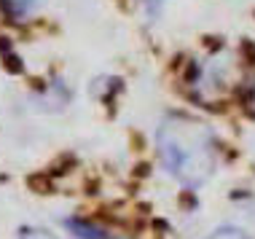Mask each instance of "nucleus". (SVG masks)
Here are the masks:
<instances>
[{
	"label": "nucleus",
	"mask_w": 255,
	"mask_h": 239,
	"mask_svg": "<svg viewBox=\"0 0 255 239\" xmlns=\"http://www.w3.org/2000/svg\"><path fill=\"white\" fill-rule=\"evenodd\" d=\"M161 169L177 186L202 188L215 177L220 167V142L207 121L191 113H167L153 134Z\"/></svg>",
	"instance_id": "nucleus-1"
},
{
	"label": "nucleus",
	"mask_w": 255,
	"mask_h": 239,
	"mask_svg": "<svg viewBox=\"0 0 255 239\" xmlns=\"http://www.w3.org/2000/svg\"><path fill=\"white\" fill-rule=\"evenodd\" d=\"M234 76V65L226 54H212L207 59H199L191 67V86L199 97H215L226 92Z\"/></svg>",
	"instance_id": "nucleus-2"
},
{
	"label": "nucleus",
	"mask_w": 255,
	"mask_h": 239,
	"mask_svg": "<svg viewBox=\"0 0 255 239\" xmlns=\"http://www.w3.org/2000/svg\"><path fill=\"white\" fill-rule=\"evenodd\" d=\"M65 231L73 239H121L116 231H110L105 226H100L97 221H89V218H65Z\"/></svg>",
	"instance_id": "nucleus-3"
},
{
	"label": "nucleus",
	"mask_w": 255,
	"mask_h": 239,
	"mask_svg": "<svg viewBox=\"0 0 255 239\" xmlns=\"http://www.w3.org/2000/svg\"><path fill=\"white\" fill-rule=\"evenodd\" d=\"M40 0H0V13L8 22H24L38 11Z\"/></svg>",
	"instance_id": "nucleus-4"
},
{
	"label": "nucleus",
	"mask_w": 255,
	"mask_h": 239,
	"mask_svg": "<svg viewBox=\"0 0 255 239\" xmlns=\"http://www.w3.org/2000/svg\"><path fill=\"white\" fill-rule=\"evenodd\" d=\"M204 239H253V237L239 226H218V229H212Z\"/></svg>",
	"instance_id": "nucleus-5"
},
{
	"label": "nucleus",
	"mask_w": 255,
	"mask_h": 239,
	"mask_svg": "<svg viewBox=\"0 0 255 239\" xmlns=\"http://www.w3.org/2000/svg\"><path fill=\"white\" fill-rule=\"evenodd\" d=\"M16 239H59V237L43 226H24V229H19Z\"/></svg>",
	"instance_id": "nucleus-6"
},
{
	"label": "nucleus",
	"mask_w": 255,
	"mask_h": 239,
	"mask_svg": "<svg viewBox=\"0 0 255 239\" xmlns=\"http://www.w3.org/2000/svg\"><path fill=\"white\" fill-rule=\"evenodd\" d=\"M169 0H140V5H142V11H145V16L148 19H156L158 13L164 11V5H167Z\"/></svg>",
	"instance_id": "nucleus-7"
}]
</instances>
